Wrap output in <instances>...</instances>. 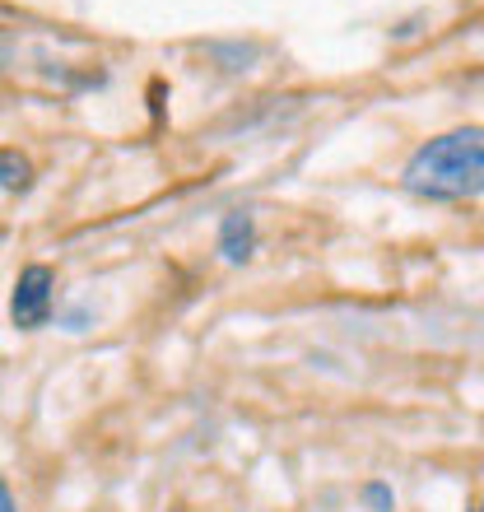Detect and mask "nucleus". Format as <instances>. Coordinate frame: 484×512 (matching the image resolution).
Here are the masks:
<instances>
[{
	"label": "nucleus",
	"instance_id": "1",
	"mask_svg": "<svg viewBox=\"0 0 484 512\" xmlns=\"http://www.w3.org/2000/svg\"><path fill=\"white\" fill-rule=\"evenodd\" d=\"M401 187L419 201H475L484 196V126H452L405 159Z\"/></svg>",
	"mask_w": 484,
	"mask_h": 512
},
{
	"label": "nucleus",
	"instance_id": "2",
	"mask_svg": "<svg viewBox=\"0 0 484 512\" xmlns=\"http://www.w3.org/2000/svg\"><path fill=\"white\" fill-rule=\"evenodd\" d=\"M56 312V270L33 261V266L19 270V280H14V294H10V322L19 331H42V326L52 322Z\"/></svg>",
	"mask_w": 484,
	"mask_h": 512
},
{
	"label": "nucleus",
	"instance_id": "3",
	"mask_svg": "<svg viewBox=\"0 0 484 512\" xmlns=\"http://www.w3.org/2000/svg\"><path fill=\"white\" fill-rule=\"evenodd\" d=\"M215 247H219V256H224L229 266L252 261V256H256V219L247 215V210H229V215L219 219Z\"/></svg>",
	"mask_w": 484,
	"mask_h": 512
},
{
	"label": "nucleus",
	"instance_id": "4",
	"mask_svg": "<svg viewBox=\"0 0 484 512\" xmlns=\"http://www.w3.org/2000/svg\"><path fill=\"white\" fill-rule=\"evenodd\" d=\"M0 187L5 191H28L33 187V159L19 154L14 145H0Z\"/></svg>",
	"mask_w": 484,
	"mask_h": 512
},
{
	"label": "nucleus",
	"instance_id": "5",
	"mask_svg": "<svg viewBox=\"0 0 484 512\" xmlns=\"http://www.w3.org/2000/svg\"><path fill=\"white\" fill-rule=\"evenodd\" d=\"M363 503H368V512H396V494H391L387 480H368L363 485Z\"/></svg>",
	"mask_w": 484,
	"mask_h": 512
},
{
	"label": "nucleus",
	"instance_id": "6",
	"mask_svg": "<svg viewBox=\"0 0 484 512\" xmlns=\"http://www.w3.org/2000/svg\"><path fill=\"white\" fill-rule=\"evenodd\" d=\"M0 512H19V503H14V494H10L5 480H0Z\"/></svg>",
	"mask_w": 484,
	"mask_h": 512
},
{
	"label": "nucleus",
	"instance_id": "7",
	"mask_svg": "<svg viewBox=\"0 0 484 512\" xmlns=\"http://www.w3.org/2000/svg\"><path fill=\"white\" fill-rule=\"evenodd\" d=\"M475 512H484V503H480V508H475Z\"/></svg>",
	"mask_w": 484,
	"mask_h": 512
}]
</instances>
